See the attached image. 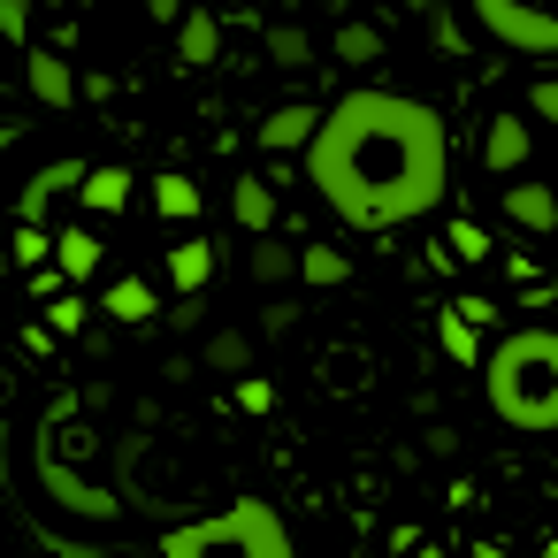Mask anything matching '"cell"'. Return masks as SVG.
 Here are the masks:
<instances>
[{"label":"cell","mask_w":558,"mask_h":558,"mask_svg":"<svg viewBox=\"0 0 558 558\" xmlns=\"http://www.w3.org/2000/svg\"><path fill=\"white\" fill-rule=\"evenodd\" d=\"M77 9H100V0H77Z\"/></svg>","instance_id":"4dcf8cb0"},{"label":"cell","mask_w":558,"mask_h":558,"mask_svg":"<svg viewBox=\"0 0 558 558\" xmlns=\"http://www.w3.org/2000/svg\"><path fill=\"white\" fill-rule=\"evenodd\" d=\"M535 116H543V123H558V85H535Z\"/></svg>","instance_id":"83f0119b"},{"label":"cell","mask_w":558,"mask_h":558,"mask_svg":"<svg viewBox=\"0 0 558 558\" xmlns=\"http://www.w3.org/2000/svg\"><path fill=\"white\" fill-rule=\"evenodd\" d=\"M352 276V260L337 253V245H299V283H314V291H337Z\"/></svg>","instance_id":"2e32d148"},{"label":"cell","mask_w":558,"mask_h":558,"mask_svg":"<svg viewBox=\"0 0 558 558\" xmlns=\"http://www.w3.org/2000/svg\"><path fill=\"white\" fill-rule=\"evenodd\" d=\"M230 215H238V230L268 238V230H276V192H268L260 177H238V192H230Z\"/></svg>","instance_id":"30bf717a"},{"label":"cell","mask_w":558,"mask_h":558,"mask_svg":"<svg viewBox=\"0 0 558 558\" xmlns=\"http://www.w3.org/2000/svg\"><path fill=\"white\" fill-rule=\"evenodd\" d=\"M9 146H16V123H0V154H9Z\"/></svg>","instance_id":"f1b7e54d"},{"label":"cell","mask_w":558,"mask_h":558,"mask_svg":"<svg viewBox=\"0 0 558 558\" xmlns=\"http://www.w3.org/2000/svg\"><path fill=\"white\" fill-rule=\"evenodd\" d=\"M177 62H184V70H215V62H222V24H215L207 9H192V16L177 24Z\"/></svg>","instance_id":"9c48e42d"},{"label":"cell","mask_w":558,"mask_h":558,"mask_svg":"<svg viewBox=\"0 0 558 558\" xmlns=\"http://www.w3.org/2000/svg\"><path fill=\"white\" fill-rule=\"evenodd\" d=\"M39 482H47V497H54L62 512H77V520H116V512H123V497H108L100 482H85V474L54 451V421H47V436H39Z\"/></svg>","instance_id":"5b68a950"},{"label":"cell","mask_w":558,"mask_h":558,"mask_svg":"<svg viewBox=\"0 0 558 558\" xmlns=\"http://www.w3.org/2000/svg\"><path fill=\"white\" fill-rule=\"evenodd\" d=\"M444 352H451V360H466V367H474V360H482V352H474V322H466V314H459V306H451V314H444Z\"/></svg>","instance_id":"7402d4cb"},{"label":"cell","mask_w":558,"mask_h":558,"mask_svg":"<svg viewBox=\"0 0 558 558\" xmlns=\"http://www.w3.org/2000/svg\"><path fill=\"white\" fill-rule=\"evenodd\" d=\"M405 9H428V0H405Z\"/></svg>","instance_id":"f546056e"},{"label":"cell","mask_w":558,"mask_h":558,"mask_svg":"<svg viewBox=\"0 0 558 558\" xmlns=\"http://www.w3.org/2000/svg\"><path fill=\"white\" fill-rule=\"evenodd\" d=\"M169 276H177V291L192 299V291H207V276H215V245L207 238H184L177 253H169Z\"/></svg>","instance_id":"7c38bea8"},{"label":"cell","mask_w":558,"mask_h":558,"mask_svg":"<svg viewBox=\"0 0 558 558\" xmlns=\"http://www.w3.org/2000/svg\"><path fill=\"white\" fill-rule=\"evenodd\" d=\"M314 131H322V108H306V100H299V108H276L253 138H260L268 154H306V146H314Z\"/></svg>","instance_id":"ba28073f"},{"label":"cell","mask_w":558,"mask_h":558,"mask_svg":"<svg viewBox=\"0 0 558 558\" xmlns=\"http://www.w3.org/2000/svg\"><path fill=\"white\" fill-rule=\"evenodd\" d=\"M16 268H47V222H24L16 230Z\"/></svg>","instance_id":"d4e9b609"},{"label":"cell","mask_w":558,"mask_h":558,"mask_svg":"<svg viewBox=\"0 0 558 558\" xmlns=\"http://www.w3.org/2000/svg\"><path fill=\"white\" fill-rule=\"evenodd\" d=\"M505 215L527 222V230H550V222H558V199H550L543 184H512V192H505Z\"/></svg>","instance_id":"ac0fdd59"},{"label":"cell","mask_w":558,"mask_h":558,"mask_svg":"<svg viewBox=\"0 0 558 558\" xmlns=\"http://www.w3.org/2000/svg\"><path fill=\"white\" fill-rule=\"evenodd\" d=\"M482 161H489V169H520V161H527V123L497 116V123H489V138H482Z\"/></svg>","instance_id":"9a60e30c"},{"label":"cell","mask_w":558,"mask_h":558,"mask_svg":"<svg viewBox=\"0 0 558 558\" xmlns=\"http://www.w3.org/2000/svg\"><path fill=\"white\" fill-rule=\"evenodd\" d=\"M466 16L512 54H558V9L550 0H466Z\"/></svg>","instance_id":"277c9868"},{"label":"cell","mask_w":558,"mask_h":558,"mask_svg":"<svg viewBox=\"0 0 558 558\" xmlns=\"http://www.w3.org/2000/svg\"><path fill=\"white\" fill-rule=\"evenodd\" d=\"M238 405H245V413H268V405H276V390H268L260 375H238Z\"/></svg>","instance_id":"4316f807"},{"label":"cell","mask_w":558,"mask_h":558,"mask_svg":"<svg viewBox=\"0 0 558 558\" xmlns=\"http://www.w3.org/2000/svg\"><path fill=\"white\" fill-rule=\"evenodd\" d=\"M108 314H116V322H154L161 299H154L146 276H116V283H108Z\"/></svg>","instance_id":"4fadbf2b"},{"label":"cell","mask_w":558,"mask_h":558,"mask_svg":"<svg viewBox=\"0 0 558 558\" xmlns=\"http://www.w3.org/2000/svg\"><path fill=\"white\" fill-rule=\"evenodd\" d=\"M337 54H344V62H375V54H383V39H375L367 24H344V32H337Z\"/></svg>","instance_id":"cb8c5ba5"},{"label":"cell","mask_w":558,"mask_h":558,"mask_svg":"<svg viewBox=\"0 0 558 558\" xmlns=\"http://www.w3.org/2000/svg\"><path fill=\"white\" fill-rule=\"evenodd\" d=\"M85 169H93V161H47V169L24 184V199H16V222H47V215H54V199L85 184Z\"/></svg>","instance_id":"52a82bcc"},{"label":"cell","mask_w":558,"mask_h":558,"mask_svg":"<svg viewBox=\"0 0 558 558\" xmlns=\"http://www.w3.org/2000/svg\"><path fill=\"white\" fill-rule=\"evenodd\" d=\"M138 184H131V169H85V184H77V199L93 207V215H123V199H131Z\"/></svg>","instance_id":"8fae6325"},{"label":"cell","mask_w":558,"mask_h":558,"mask_svg":"<svg viewBox=\"0 0 558 558\" xmlns=\"http://www.w3.org/2000/svg\"><path fill=\"white\" fill-rule=\"evenodd\" d=\"M482 398L520 436H558V329H512L482 360Z\"/></svg>","instance_id":"7a4b0ae2"},{"label":"cell","mask_w":558,"mask_h":558,"mask_svg":"<svg viewBox=\"0 0 558 558\" xmlns=\"http://www.w3.org/2000/svg\"><path fill=\"white\" fill-rule=\"evenodd\" d=\"M306 184L322 207L352 230H398L444 207L451 192V138L444 116L413 93L360 85L322 108V131L306 146Z\"/></svg>","instance_id":"6da1fadb"},{"label":"cell","mask_w":558,"mask_h":558,"mask_svg":"<svg viewBox=\"0 0 558 558\" xmlns=\"http://www.w3.org/2000/svg\"><path fill=\"white\" fill-rule=\"evenodd\" d=\"M54 260H62V276H77V283H85V276L100 268V245H93V230H62V238H54Z\"/></svg>","instance_id":"d6986e66"},{"label":"cell","mask_w":558,"mask_h":558,"mask_svg":"<svg viewBox=\"0 0 558 558\" xmlns=\"http://www.w3.org/2000/svg\"><path fill=\"white\" fill-rule=\"evenodd\" d=\"M253 276H260V283H291V276H299V245H260V253H253Z\"/></svg>","instance_id":"44dd1931"},{"label":"cell","mask_w":558,"mask_h":558,"mask_svg":"<svg viewBox=\"0 0 558 558\" xmlns=\"http://www.w3.org/2000/svg\"><path fill=\"white\" fill-rule=\"evenodd\" d=\"M0 39H9V47H32V0H0Z\"/></svg>","instance_id":"603a6c76"},{"label":"cell","mask_w":558,"mask_h":558,"mask_svg":"<svg viewBox=\"0 0 558 558\" xmlns=\"http://www.w3.org/2000/svg\"><path fill=\"white\" fill-rule=\"evenodd\" d=\"M268 62L276 70H306V32L299 24H268Z\"/></svg>","instance_id":"ffe728a7"},{"label":"cell","mask_w":558,"mask_h":558,"mask_svg":"<svg viewBox=\"0 0 558 558\" xmlns=\"http://www.w3.org/2000/svg\"><path fill=\"white\" fill-rule=\"evenodd\" d=\"M207 550H238V558H291V527L268 497H238L192 527H169L161 535V558H207Z\"/></svg>","instance_id":"3957f363"},{"label":"cell","mask_w":558,"mask_h":558,"mask_svg":"<svg viewBox=\"0 0 558 558\" xmlns=\"http://www.w3.org/2000/svg\"><path fill=\"white\" fill-rule=\"evenodd\" d=\"M199 360H207L215 375H253V337H245V329H215V337L199 344Z\"/></svg>","instance_id":"5bb4252c"},{"label":"cell","mask_w":558,"mask_h":558,"mask_svg":"<svg viewBox=\"0 0 558 558\" xmlns=\"http://www.w3.org/2000/svg\"><path fill=\"white\" fill-rule=\"evenodd\" d=\"M47 322H54V337H77V329H85V306H77V299H54Z\"/></svg>","instance_id":"484cf974"},{"label":"cell","mask_w":558,"mask_h":558,"mask_svg":"<svg viewBox=\"0 0 558 558\" xmlns=\"http://www.w3.org/2000/svg\"><path fill=\"white\" fill-rule=\"evenodd\" d=\"M154 207H161V222H192L199 215V184L169 169V177H154Z\"/></svg>","instance_id":"e0dca14e"},{"label":"cell","mask_w":558,"mask_h":558,"mask_svg":"<svg viewBox=\"0 0 558 558\" xmlns=\"http://www.w3.org/2000/svg\"><path fill=\"white\" fill-rule=\"evenodd\" d=\"M24 93H32L39 108H54V116H62V108L85 93V77H77L54 47H24Z\"/></svg>","instance_id":"8992f818"}]
</instances>
